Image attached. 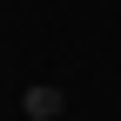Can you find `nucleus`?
<instances>
[{
	"instance_id": "obj_1",
	"label": "nucleus",
	"mask_w": 121,
	"mask_h": 121,
	"mask_svg": "<svg viewBox=\"0 0 121 121\" xmlns=\"http://www.w3.org/2000/svg\"><path fill=\"white\" fill-rule=\"evenodd\" d=\"M27 114H40V121L60 114V87H34V94H27Z\"/></svg>"
}]
</instances>
